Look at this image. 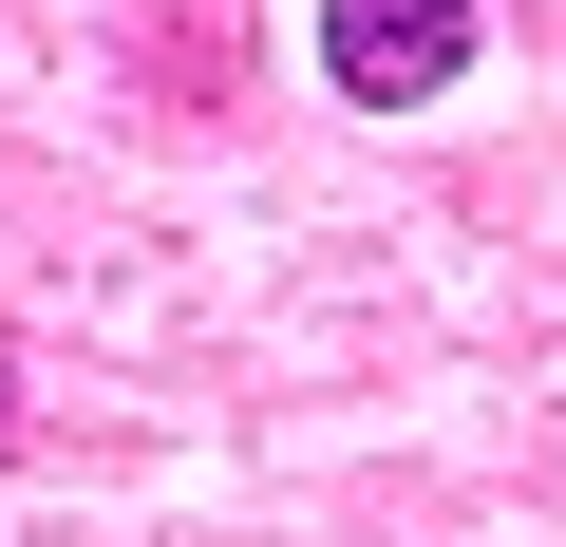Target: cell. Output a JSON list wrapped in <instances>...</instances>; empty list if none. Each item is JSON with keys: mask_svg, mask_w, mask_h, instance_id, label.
Listing matches in <instances>:
<instances>
[{"mask_svg": "<svg viewBox=\"0 0 566 547\" xmlns=\"http://www.w3.org/2000/svg\"><path fill=\"white\" fill-rule=\"evenodd\" d=\"M322 76L359 114H434L472 76V0H322Z\"/></svg>", "mask_w": 566, "mask_h": 547, "instance_id": "1", "label": "cell"}, {"mask_svg": "<svg viewBox=\"0 0 566 547\" xmlns=\"http://www.w3.org/2000/svg\"><path fill=\"white\" fill-rule=\"evenodd\" d=\"M0 453H20V359H0Z\"/></svg>", "mask_w": 566, "mask_h": 547, "instance_id": "2", "label": "cell"}]
</instances>
